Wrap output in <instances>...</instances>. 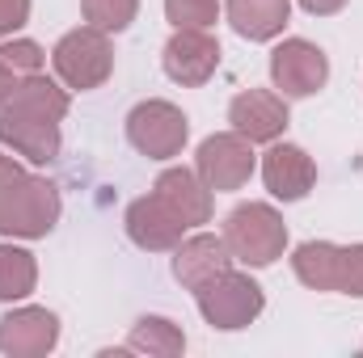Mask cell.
<instances>
[{"mask_svg":"<svg viewBox=\"0 0 363 358\" xmlns=\"http://www.w3.org/2000/svg\"><path fill=\"white\" fill-rule=\"evenodd\" d=\"M131 354H157V358H178L186 350V333H182L174 321L165 316H140L127 333V346Z\"/></svg>","mask_w":363,"mask_h":358,"instance_id":"obj_18","label":"cell"},{"mask_svg":"<svg viewBox=\"0 0 363 358\" xmlns=\"http://www.w3.org/2000/svg\"><path fill=\"white\" fill-rule=\"evenodd\" d=\"M17 85H21V72H17V68H13V64L0 55V105H4V101L17 93Z\"/></svg>","mask_w":363,"mask_h":358,"instance_id":"obj_25","label":"cell"},{"mask_svg":"<svg viewBox=\"0 0 363 358\" xmlns=\"http://www.w3.org/2000/svg\"><path fill=\"white\" fill-rule=\"evenodd\" d=\"M194 173L203 178L207 190H241L245 181L254 178V148L241 131H220V135H207L194 152Z\"/></svg>","mask_w":363,"mask_h":358,"instance_id":"obj_8","label":"cell"},{"mask_svg":"<svg viewBox=\"0 0 363 358\" xmlns=\"http://www.w3.org/2000/svg\"><path fill=\"white\" fill-rule=\"evenodd\" d=\"M127 139L148 161H174L190 139V122L174 101L152 97V101H140L127 114Z\"/></svg>","mask_w":363,"mask_h":358,"instance_id":"obj_6","label":"cell"},{"mask_svg":"<svg viewBox=\"0 0 363 358\" xmlns=\"http://www.w3.org/2000/svg\"><path fill=\"white\" fill-rule=\"evenodd\" d=\"M233 131H241L250 144H274L287 131V101L271 89H245L228 105Z\"/></svg>","mask_w":363,"mask_h":358,"instance_id":"obj_12","label":"cell"},{"mask_svg":"<svg viewBox=\"0 0 363 358\" xmlns=\"http://www.w3.org/2000/svg\"><path fill=\"white\" fill-rule=\"evenodd\" d=\"M262 181H267V190H271L274 198L300 202L317 185V165L296 144H271V152L262 156Z\"/></svg>","mask_w":363,"mask_h":358,"instance_id":"obj_14","label":"cell"},{"mask_svg":"<svg viewBox=\"0 0 363 358\" xmlns=\"http://www.w3.org/2000/svg\"><path fill=\"white\" fill-rule=\"evenodd\" d=\"M347 0H300V8L304 13H313V17H330V13H338Z\"/></svg>","mask_w":363,"mask_h":358,"instance_id":"obj_26","label":"cell"},{"mask_svg":"<svg viewBox=\"0 0 363 358\" xmlns=\"http://www.w3.org/2000/svg\"><path fill=\"white\" fill-rule=\"evenodd\" d=\"M81 13H85V21H89L93 30H101V34H123V30L135 21L140 0H81Z\"/></svg>","mask_w":363,"mask_h":358,"instance_id":"obj_20","label":"cell"},{"mask_svg":"<svg viewBox=\"0 0 363 358\" xmlns=\"http://www.w3.org/2000/svg\"><path fill=\"white\" fill-rule=\"evenodd\" d=\"M55 224H60V185L38 178V173H26L13 185V194L0 211V232L21 236V241H38Z\"/></svg>","mask_w":363,"mask_h":358,"instance_id":"obj_7","label":"cell"},{"mask_svg":"<svg viewBox=\"0 0 363 358\" xmlns=\"http://www.w3.org/2000/svg\"><path fill=\"white\" fill-rule=\"evenodd\" d=\"M30 21V0H0V38Z\"/></svg>","mask_w":363,"mask_h":358,"instance_id":"obj_23","label":"cell"},{"mask_svg":"<svg viewBox=\"0 0 363 358\" xmlns=\"http://www.w3.org/2000/svg\"><path fill=\"white\" fill-rule=\"evenodd\" d=\"M165 17L178 30H207L220 17V0H165Z\"/></svg>","mask_w":363,"mask_h":358,"instance_id":"obj_21","label":"cell"},{"mask_svg":"<svg viewBox=\"0 0 363 358\" xmlns=\"http://www.w3.org/2000/svg\"><path fill=\"white\" fill-rule=\"evenodd\" d=\"M233 30L250 42H271L291 17V0H224Z\"/></svg>","mask_w":363,"mask_h":358,"instance_id":"obj_17","label":"cell"},{"mask_svg":"<svg viewBox=\"0 0 363 358\" xmlns=\"http://www.w3.org/2000/svg\"><path fill=\"white\" fill-rule=\"evenodd\" d=\"M38 282V262L30 249H17V245H0V299L13 304V299H26Z\"/></svg>","mask_w":363,"mask_h":358,"instance_id":"obj_19","label":"cell"},{"mask_svg":"<svg viewBox=\"0 0 363 358\" xmlns=\"http://www.w3.org/2000/svg\"><path fill=\"white\" fill-rule=\"evenodd\" d=\"M0 55L21 72V76H30V72H43V64H47V55H43V47L38 42H30V38H17V42H4L0 47Z\"/></svg>","mask_w":363,"mask_h":358,"instance_id":"obj_22","label":"cell"},{"mask_svg":"<svg viewBox=\"0 0 363 358\" xmlns=\"http://www.w3.org/2000/svg\"><path fill=\"white\" fill-rule=\"evenodd\" d=\"M271 81L283 97H313L330 81V59L308 38H287L271 51Z\"/></svg>","mask_w":363,"mask_h":358,"instance_id":"obj_9","label":"cell"},{"mask_svg":"<svg viewBox=\"0 0 363 358\" xmlns=\"http://www.w3.org/2000/svg\"><path fill=\"white\" fill-rule=\"evenodd\" d=\"M152 194L178 215L186 228H199V224L211 219V190L203 185V178L194 169H165L157 178V185H152Z\"/></svg>","mask_w":363,"mask_h":358,"instance_id":"obj_16","label":"cell"},{"mask_svg":"<svg viewBox=\"0 0 363 358\" xmlns=\"http://www.w3.org/2000/svg\"><path fill=\"white\" fill-rule=\"evenodd\" d=\"M60 346V316L47 308H17L0 316V354L43 358Z\"/></svg>","mask_w":363,"mask_h":358,"instance_id":"obj_11","label":"cell"},{"mask_svg":"<svg viewBox=\"0 0 363 358\" xmlns=\"http://www.w3.org/2000/svg\"><path fill=\"white\" fill-rule=\"evenodd\" d=\"M194 299H199L203 321L211 329H224V333H237V329L254 325L262 316V308H267L262 287L250 274H241V270H233V266L224 270V274H216L211 282H203L194 291Z\"/></svg>","mask_w":363,"mask_h":358,"instance_id":"obj_3","label":"cell"},{"mask_svg":"<svg viewBox=\"0 0 363 358\" xmlns=\"http://www.w3.org/2000/svg\"><path fill=\"white\" fill-rule=\"evenodd\" d=\"M68 118V93L43 72L21 76L17 93L0 105V144L30 165H51L60 156V122Z\"/></svg>","mask_w":363,"mask_h":358,"instance_id":"obj_1","label":"cell"},{"mask_svg":"<svg viewBox=\"0 0 363 358\" xmlns=\"http://www.w3.org/2000/svg\"><path fill=\"white\" fill-rule=\"evenodd\" d=\"M224 245L241 266H274L287 249V224L271 202H241L224 219Z\"/></svg>","mask_w":363,"mask_h":358,"instance_id":"obj_2","label":"cell"},{"mask_svg":"<svg viewBox=\"0 0 363 358\" xmlns=\"http://www.w3.org/2000/svg\"><path fill=\"white\" fill-rule=\"evenodd\" d=\"M291 270L313 291H338L363 299V245H330L308 241L291 253Z\"/></svg>","mask_w":363,"mask_h":358,"instance_id":"obj_4","label":"cell"},{"mask_svg":"<svg viewBox=\"0 0 363 358\" xmlns=\"http://www.w3.org/2000/svg\"><path fill=\"white\" fill-rule=\"evenodd\" d=\"M51 64H55V72H60V81L68 85V89H101L106 81H110V72H114V47H110V38L101 34V30H68L60 42H55V51H51Z\"/></svg>","mask_w":363,"mask_h":358,"instance_id":"obj_5","label":"cell"},{"mask_svg":"<svg viewBox=\"0 0 363 358\" xmlns=\"http://www.w3.org/2000/svg\"><path fill=\"white\" fill-rule=\"evenodd\" d=\"M21 178H26V169H21L13 156H4V152H0V211H4V202H9V194H13V185H17Z\"/></svg>","mask_w":363,"mask_h":358,"instance_id":"obj_24","label":"cell"},{"mask_svg":"<svg viewBox=\"0 0 363 358\" xmlns=\"http://www.w3.org/2000/svg\"><path fill=\"white\" fill-rule=\"evenodd\" d=\"M228 266H233V253H228L224 236H211V232L186 236L174 249V278L186 291H199L203 282H211L216 274H224Z\"/></svg>","mask_w":363,"mask_h":358,"instance_id":"obj_15","label":"cell"},{"mask_svg":"<svg viewBox=\"0 0 363 358\" xmlns=\"http://www.w3.org/2000/svg\"><path fill=\"white\" fill-rule=\"evenodd\" d=\"M123 224H127L131 245H140L144 253H169V249H178L182 232H186V224H182L157 194L135 198V202L127 207V219H123Z\"/></svg>","mask_w":363,"mask_h":358,"instance_id":"obj_13","label":"cell"},{"mask_svg":"<svg viewBox=\"0 0 363 358\" xmlns=\"http://www.w3.org/2000/svg\"><path fill=\"white\" fill-rule=\"evenodd\" d=\"M165 76L174 85H186V89H199L216 76L220 68V42L207 34V30H178L169 42H165Z\"/></svg>","mask_w":363,"mask_h":358,"instance_id":"obj_10","label":"cell"}]
</instances>
